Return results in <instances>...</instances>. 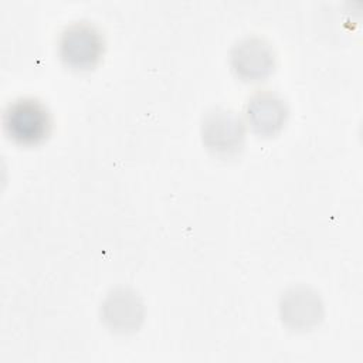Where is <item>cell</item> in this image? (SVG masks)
<instances>
[{
    "mask_svg": "<svg viewBox=\"0 0 363 363\" xmlns=\"http://www.w3.org/2000/svg\"><path fill=\"white\" fill-rule=\"evenodd\" d=\"M101 316L111 332L128 335L138 330L142 325L145 306L133 289L116 288L102 301Z\"/></svg>",
    "mask_w": 363,
    "mask_h": 363,
    "instance_id": "cell-6",
    "label": "cell"
},
{
    "mask_svg": "<svg viewBox=\"0 0 363 363\" xmlns=\"http://www.w3.org/2000/svg\"><path fill=\"white\" fill-rule=\"evenodd\" d=\"M230 62L238 78L244 81H262L275 68V52L265 38L247 35L233 45Z\"/></svg>",
    "mask_w": 363,
    "mask_h": 363,
    "instance_id": "cell-4",
    "label": "cell"
},
{
    "mask_svg": "<svg viewBox=\"0 0 363 363\" xmlns=\"http://www.w3.org/2000/svg\"><path fill=\"white\" fill-rule=\"evenodd\" d=\"M247 122L259 135L271 136L281 130L288 116L286 102L272 91H257L245 106Z\"/></svg>",
    "mask_w": 363,
    "mask_h": 363,
    "instance_id": "cell-7",
    "label": "cell"
},
{
    "mask_svg": "<svg viewBox=\"0 0 363 363\" xmlns=\"http://www.w3.org/2000/svg\"><path fill=\"white\" fill-rule=\"evenodd\" d=\"M105 50L104 35L99 28L86 21L78 20L67 24L58 38V54L65 65L74 69L94 68Z\"/></svg>",
    "mask_w": 363,
    "mask_h": 363,
    "instance_id": "cell-1",
    "label": "cell"
},
{
    "mask_svg": "<svg viewBox=\"0 0 363 363\" xmlns=\"http://www.w3.org/2000/svg\"><path fill=\"white\" fill-rule=\"evenodd\" d=\"M3 125L6 133L14 142L35 145L48 136L51 115L41 101L35 98H18L6 108Z\"/></svg>",
    "mask_w": 363,
    "mask_h": 363,
    "instance_id": "cell-2",
    "label": "cell"
},
{
    "mask_svg": "<svg viewBox=\"0 0 363 363\" xmlns=\"http://www.w3.org/2000/svg\"><path fill=\"white\" fill-rule=\"evenodd\" d=\"M282 322L292 330H311L323 318V303L319 294L306 285L289 286L279 299Z\"/></svg>",
    "mask_w": 363,
    "mask_h": 363,
    "instance_id": "cell-5",
    "label": "cell"
},
{
    "mask_svg": "<svg viewBox=\"0 0 363 363\" xmlns=\"http://www.w3.org/2000/svg\"><path fill=\"white\" fill-rule=\"evenodd\" d=\"M201 138L213 153L220 156L235 155L244 146V121L231 109L213 108L203 116Z\"/></svg>",
    "mask_w": 363,
    "mask_h": 363,
    "instance_id": "cell-3",
    "label": "cell"
}]
</instances>
